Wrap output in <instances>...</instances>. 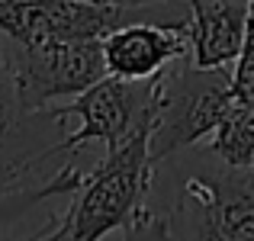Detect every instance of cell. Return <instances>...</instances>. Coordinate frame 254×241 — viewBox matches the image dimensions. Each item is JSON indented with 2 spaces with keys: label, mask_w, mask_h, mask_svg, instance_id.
<instances>
[{
  "label": "cell",
  "mask_w": 254,
  "mask_h": 241,
  "mask_svg": "<svg viewBox=\"0 0 254 241\" xmlns=\"http://www.w3.org/2000/svg\"><path fill=\"white\" fill-rule=\"evenodd\" d=\"M148 129L151 119L116 148H106L93 171H84L62 219L42 229L32 241H103L110 232L129 229L148 206V193L155 186Z\"/></svg>",
  "instance_id": "6da1fadb"
},
{
  "label": "cell",
  "mask_w": 254,
  "mask_h": 241,
  "mask_svg": "<svg viewBox=\"0 0 254 241\" xmlns=\"http://www.w3.org/2000/svg\"><path fill=\"white\" fill-rule=\"evenodd\" d=\"M232 106V68H196L190 58L164 68L158 74L151 103V164L158 167L177 151L206 142Z\"/></svg>",
  "instance_id": "7a4b0ae2"
},
{
  "label": "cell",
  "mask_w": 254,
  "mask_h": 241,
  "mask_svg": "<svg viewBox=\"0 0 254 241\" xmlns=\"http://www.w3.org/2000/svg\"><path fill=\"white\" fill-rule=\"evenodd\" d=\"M174 0L151 6H123L113 0H0V39L19 45L42 42H90L132 19H161L184 23L187 0L168 10Z\"/></svg>",
  "instance_id": "3957f363"
},
{
  "label": "cell",
  "mask_w": 254,
  "mask_h": 241,
  "mask_svg": "<svg viewBox=\"0 0 254 241\" xmlns=\"http://www.w3.org/2000/svg\"><path fill=\"white\" fill-rule=\"evenodd\" d=\"M161 219L168 241H254V171L219 161L190 174Z\"/></svg>",
  "instance_id": "277c9868"
},
{
  "label": "cell",
  "mask_w": 254,
  "mask_h": 241,
  "mask_svg": "<svg viewBox=\"0 0 254 241\" xmlns=\"http://www.w3.org/2000/svg\"><path fill=\"white\" fill-rule=\"evenodd\" d=\"M0 58L23 113H39L49 110L55 100L77 97L106 74L103 39L42 45H19L0 39Z\"/></svg>",
  "instance_id": "5b68a950"
},
{
  "label": "cell",
  "mask_w": 254,
  "mask_h": 241,
  "mask_svg": "<svg viewBox=\"0 0 254 241\" xmlns=\"http://www.w3.org/2000/svg\"><path fill=\"white\" fill-rule=\"evenodd\" d=\"M155 84L158 77L123 80L103 74L97 84H90L77 97H71V103L58 106L55 113L62 119L74 116L81 125L74 132H64L62 142L55 145V155H74V151H84L87 145L116 148L119 142H126L138 125L151 119Z\"/></svg>",
  "instance_id": "8992f818"
},
{
  "label": "cell",
  "mask_w": 254,
  "mask_h": 241,
  "mask_svg": "<svg viewBox=\"0 0 254 241\" xmlns=\"http://www.w3.org/2000/svg\"><path fill=\"white\" fill-rule=\"evenodd\" d=\"M64 122L68 119H62L55 110L23 113L0 58V186L29 183V174L58 158L55 145L64 135Z\"/></svg>",
  "instance_id": "52a82bcc"
},
{
  "label": "cell",
  "mask_w": 254,
  "mask_h": 241,
  "mask_svg": "<svg viewBox=\"0 0 254 241\" xmlns=\"http://www.w3.org/2000/svg\"><path fill=\"white\" fill-rule=\"evenodd\" d=\"M180 58H190L187 19L184 23L132 19L103 36L106 74L123 80H151Z\"/></svg>",
  "instance_id": "ba28073f"
},
{
  "label": "cell",
  "mask_w": 254,
  "mask_h": 241,
  "mask_svg": "<svg viewBox=\"0 0 254 241\" xmlns=\"http://www.w3.org/2000/svg\"><path fill=\"white\" fill-rule=\"evenodd\" d=\"M251 0H187L190 64L232 68L248 36Z\"/></svg>",
  "instance_id": "9c48e42d"
},
{
  "label": "cell",
  "mask_w": 254,
  "mask_h": 241,
  "mask_svg": "<svg viewBox=\"0 0 254 241\" xmlns=\"http://www.w3.org/2000/svg\"><path fill=\"white\" fill-rule=\"evenodd\" d=\"M84 171H77L74 164H62L55 174H49L39 183H16V186H0V235L10 225H16L23 216H29L39 203L58 196V193H74V186L81 183Z\"/></svg>",
  "instance_id": "30bf717a"
},
{
  "label": "cell",
  "mask_w": 254,
  "mask_h": 241,
  "mask_svg": "<svg viewBox=\"0 0 254 241\" xmlns=\"http://www.w3.org/2000/svg\"><path fill=\"white\" fill-rule=\"evenodd\" d=\"M206 151L238 171H254V106L235 103L206 138Z\"/></svg>",
  "instance_id": "8fae6325"
},
{
  "label": "cell",
  "mask_w": 254,
  "mask_h": 241,
  "mask_svg": "<svg viewBox=\"0 0 254 241\" xmlns=\"http://www.w3.org/2000/svg\"><path fill=\"white\" fill-rule=\"evenodd\" d=\"M232 97L235 103L254 106V16L248 13V36H245L242 55L232 64Z\"/></svg>",
  "instance_id": "7c38bea8"
},
{
  "label": "cell",
  "mask_w": 254,
  "mask_h": 241,
  "mask_svg": "<svg viewBox=\"0 0 254 241\" xmlns=\"http://www.w3.org/2000/svg\"><path fill=\"white\" fill-rule=\"evenodd\" d=\"M113 3H123V6H151V3H161V0H113Z\"/></svg>",
  "instance_id": "4fadbf2b"
}]
</instances>
